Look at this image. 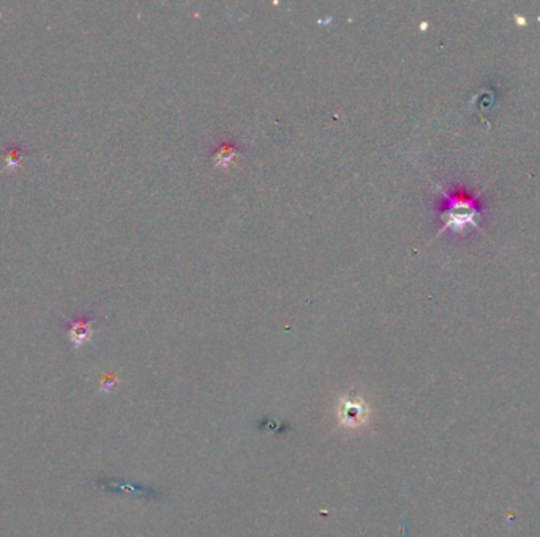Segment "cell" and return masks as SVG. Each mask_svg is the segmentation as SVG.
<instances>
[{"label":"cell","instance_id":"1","mask_svg":"<svg viewBox=\"0 0 540 537\" xmlns=\"http://www.w3.org/2000/svg\"><path fill=\"white\" fill-rule=\"evenodd\" d=\"M440 193L445 199V212L442 215L444 226L440 230V234L444 230H455V232H462L466 226H472L474 229H479V224L476 217L481 215V207H479L477 199H466L463 195H452L447 191H444L442 188Z\"/></svg>","mask_w":540,"mask_h":537},{"label":"cell","instance_id":"2","mask_svg":"<svg viewBox=\"0 0 540 537\" xmlns=\"http://www.w3.org/2000/svg\"><path fill=\"white\" fill-rule=\"evenodd\" d=\"M336 414L343 427L346 429H359L368 424L371 410L360 394L351 391L346 396L340 397L336 405Z\"/></svg>","mask_w":540,"mask_h":537},{"label":"cell","instance_id":"3","mask_svg":"<svg viewBox=\"0 0 540 537\" xmlns=\"http://www.w3.org/2000/svg\"><path fill=\"white\" fill-rule=\"evenodd\" d=\"M93 334V320L90 317H76L69 322V337L73 349H81L90 341Z\"/></svg>","mask_w":540,"mask_h":537},{"label":"cell","instance_id":"4","mask_svg":"<svg viewBox=\"0 0 540 537\" xmlns=\"http://www.w3.org/2000/svg\"><path fill=\"white\" fill-rule=\"evenodd\" d=\"M239 155V152L231 144H223L217 152L213 153V164L218 169H226L229 166L234 164L235 156Z\"/></svg>","mask_w":540,"mask_h":537},{"label":"cell","instance_id":"5","mask_svg":"<svg viewBox=\"0 0 540 537\" xmlns=\"http://www.w3.org/2000/svg\"><path fill=\"white\" fill-rule=\"evenodd\" d=\"M23 158H24V150L21 145H11L6 148L5 156H4L6 171H13V169H16L19 166V162L23 161Z\"/></svg>","mask_w":540,"mask_h":537},{"label":"cell","instance_id":"6","mask_svg":"<svg viewBox=\"0 0 540 537\" xmlns=\"http://www.w3.org/2000/svg\"><path fill=\"white\" fill-rule=\"evenodd\" d=\"M117 385V380L114 378L112 375H107L106 378H103V382H101V387L100 391L101 392H110L114 386Z\"/></svg>","mask_w":540,"mask_h":537}]
</instances>
